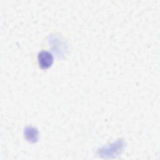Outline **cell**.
I'll use <instances>...</instances> for the list:
<instances>
[{"label": "cell", "mask_w": 160, "mask_h": 160, "mask_svg": "<svg viewBox=\"0 0 160 160\" xmlns=\"http://www.w3.org/2000/svg\"><path fill=\"white\" fill-rule=\"evenodd\" d=\"M38 61L39 67L42 69L49 68L53 62V57L51 53L47 51H41L38 53Z\"/></svg>", "instance_id": "obj_1"}, {"label": "cell", "mask_w": 160, "mask_h": 160, "mask_svg": "<svg viewBox=\"0 0 160 160\" xmlns=\"http://www.w3.org/2000/svg\"><path fill=\"white\" fill-rule=\"evenodd\" d=\"M28 134H31V136L28 138V139L29 141L31 140H36V136H37V131L36 129H34V128H29L28 129H26V135Z\"/></svg>", "instance_id": "obj_2"}]
</instances>
